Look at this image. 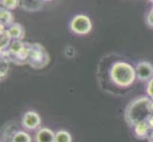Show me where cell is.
I'll list each match as a JSON object with an SVG mask.
<instances>
[{"label":"cell","instance_id":"cell-1","mask_svg":"<svg viewBox=\"0 0 153 142\" xmlns=\"http://www.w3.org/2000/svg\"><path fill=\"white\" fill-rule=\"evenodd\" d=\"M153 116V102L147 98H141L132 102L126 110V118L132 125L147 123Z\"/></svg>","mask_w":153,"mask_h":142},{"label":"cell","instance_id":"cell-2","mask_svg":"<svg viewBox=\"0 0 153 142\" xmlns=\"http://www.w3.org/2000/svg\"><path fill=\"white\" fill-rule=\"evenodd\" d=\"M110 78L112 82L119 86H129L135 80L136 71L129 64L118 62L114 64L110 69Z\"/></svg>","mask_w":153,"mask_h":142},{"label":"cell","instance_id":"cell-3","mask_svg":"<svg viewBox=\"0 0 153 142\" xmlns=\"http://www.w3.org/2000/svg\"><path fill=\"white\" fill-rule=\"evenodd\" d=\"M28 54V43H24L21 40H13L8 49L1 51V55L6 56L10 63L18 65L27 64Z\"/></svg>","mask_w":153,"mask_h":142},{"label":"cell","instance_id":"cell-4","mask_svg":"<svg viewBox=\"0 0 153 142\" xmlns=\"http://www.w3.org/2000/svg\"><path fill=\"white\" fill-rule=\"evenodd\" d=\"M29 54L27 65L34 69H42L50 63V55L41 44L28 43Z\"/></svg>","mask_w":153,"mask_h":142},{"label":"cell","instance_id":"cell-5","mask_svg":"<svg viewBox=\"0 0 153 142\" xmlns=\"http://www.w3.org/2000/svg\"><path fill=\"white\" fill-rule=\"evenodd\" d=\"M70 27L73 33L78 35H85L91 30L92 23L91 20L87 15L78 14L71 19Z\"/></svg>","mask_w":153,"mask_h":142},{"label":"cell","instance_id":"cell-6","mask_svg":"<svg viewBox=\"0 0 153 142\" xmlns=\"http://www.w3.org/2000/svg\"><path fill=\"white\" fill-rule=\"evenodd\" d=\"M136 76L141 81H149L153 78V66L149 62H141L136 66Z\"/></svg>","mask_w":153,"mask_h":142},{"label":"cell","instance_id":"cell-7","mask_svg":"<svg viewBox=\"0 0 153 142\" xmlns=\"http://www.w3.org/2000/svg\"><path fill=\"white\" fill-rule=\"evenodd\" d=\"M41 123V119L40 117L37 113L33 112V111H29L27 112L23 117V125L26 128L28 129H35L37 128Z\"/></svg>","mask_w":153,"mask_h":142},{"label":"cell","instance_id":"cell-8","mask_svg":"<svg viewBox=\"0 0 153 142\" xmlns=\"http://www.w3.org/2000/svg\"><path fill=\"white\" fill-rule=\"evenodd\" d=\"M43 0H20V6L28 12H37L43 8Z\"/></svg>","mask_w":153,"mask_h":142},{"label":"cell","instance_id":"cell-9","mask_svg":"<svg viewBox=\"0 0 153 142\" xmlns=\"http://www.w3.org/2000/svg\"><path fill=\"white\" fill-rule=\"evenodd\" d=\"M0 28H1L0 29V51H4L8 49V47L12 43L13 38L6 27L0 25Z\"/></svg>","mask_w":153,"mask_h":142},{"label":"cell","instance_id":"cell-10","mask_svg":"<svg viewBox=\"0 0 153 142\" xmlns=\"http://www.w3.org/2000/svg\"><path fill=\"white\" fill-rule=\"evenodd\" d=\"M9 32L12 36L13 40H21L25 37V29L23 28V26L19 23H13V25H10L9 28H7Z\"/></svg>","mask_w":153,"mask_h":142},{"label":"cell","instance_id":"cell-11","mask_svg":"<svg viewBox=\"0 0 153 142\" xmlns=\"http://www.w3.org/2000/svg\"><path fill=\"white\" fill-rule=\"evenodd\" d=\"M36 142H55V135L48 128H42L36 135Z\"/></svg>","mask_w":153,"mask_h":142},{"label":"cell","instance_id":"cell-12","mask_svg":"<svg viewBox=\"0 0 153 142\" xmlns=\"http://www.w3.org/2000/svg\"><path fill=\"white\" fill-rule=\"evenodd\" d=\"M13 23V15L10 13V10L4 8L0 9V25H3L4 27L9 28Z\"/></svg>","mask_w":153,"mask_h":142},{"label":"cell","instance_id":"cell-13","mask_svg":"<svg viewBox=\"0 0 153 142\" xmlns=\"http://www.w3.org/2000/svg\"><path fill=\"white\" fill-rule=\"evenodd\" d=\"M134 131H135L137 138L140 139H145V138H147L150 128L147 123H140L138 125L134 126Z\"/></svg>","mask_w":153,"mask_h":142},{"label":"cell","instance_id":"cell-14","mask_svg":"<svg viewBox=\"0 0 153 142\" xmlns=\"http://www.w3.org/2000/svg\"><path fill=\"white\" fill-rule=\"evenodd\" d=\"M0 3H1V8L9 10H15L20 6V0H0Z\"/></svg>","mask_w":153,"mask_h":142},{"label":"cell","instance_id":"cell-15","mask_svg":"<svg viewBox=\"0 0 153 142\" xmlns=\"http://www.w3.org/2000/svg\"><path fill=\"white\" fill-rule=\"evenodd\" d=\"M55 142H71V135L66 131H59L55 135Z\"/></svg>","mask_w":153,"mask_h":142},{"label":"cell","instance_id":"cell-16","mask_svg":"<svg viewBox=\"0 0 153 142\" xmlns=\"http://www.w3.org/2000/svg\"><path fill=\"white\" fill-rule=\"evenodd\" d=\"M12 142H30V136L25 132H18L13 135Z\"/></svg>","mask_w":153,"mask_h":142},{"label":"cell","instance_id":"cell-17","mask_svg":"<svg viewBox=\"0 0 153 142\" xmlns=\"http://www.w3.org/2000/svg\"><path fill=\"white\" fill-rule=\"evenodd\" d=\"M10 60L6 56L1 55V80L3 78H5V76L7 75L8 70H9V65H10Z\"/></svg>","mask_w":153,"mask_h":142},{"label":"cell","instance_id":"cell-18","mask_svg":"<svg viewBox=\"0 0 153 142\" xmlns=\"http://www.w3.org/2000/svg\"><path fill=\"white\" fill-rule=\"evenodd\" d=\"M146 24L149 25V27L153 28V6L151 7L150 10L146 15Z\"/></svg>","mask_w":153,"mask_h":142},{"label":"cell","instance_id":"cell-19","mask_svg":"<svg viewBox=\"0 0 153 142\" xmlns=\"http://www.w3.org/2000/svg\"><path fill=\"white\" fill-rule=\"evenodd\" d=\"M146 91H147V94H149V96L151 98V99L153 101V78L149 81V85H147Z\"/></svg>","mask_w":153,"mask_h":142},{"label":"cell","instance_id":"cell-20","mask_svg":"<svg viewBox=\"0 0 153 142\" xmlns=\"http://www.w3.org/2000/svg\"><path fill=\"white\" fill-rule=\"evenodd\" d=\"M147 140H149V142H153V130L150 129L149 133V135H147Z\"/></svg>","mask_w":153,"mask_h":142},{"label":"cell","instance_id":"cell-21","mask_svg":"<svg viewBox=\"0 0 153 142\" xmlns=\"http://www.w3.org/2000/svg\"><path fill=\"white\" fill-rule=\"evenodd\" d=\"M147 124H149V128H150L151 130H153V116L149 119V121H147Z\"/></svg>","mask_w":153,"mask_h":142},{"label":"cell","instance_id":"cell-22","mask_svg":"<svg viewBox=\"0 0 153 142\" xmlns=\"http://www.w3.org/2000/svg\"><path fill=\"white\" fill-rule=\"evenodd\" d=\"M44 2H49V1H52V0H43Z\"/></svg>","mask_w":153,"mask_h":142},{"label":"cell","instance_id":"cell-23","mask_svg":"<svg viewBox=\"0 0 153 142\" xmlns=\"http://www.w3.org/2000/svg\"><path fill=\"white\" fill-rule=\"evenodd\" d=\"M149 1H150V2H151L152 4H153V0H149Z\"/></svg>","mask_w":153,"mask_h":142}]
</instances>
